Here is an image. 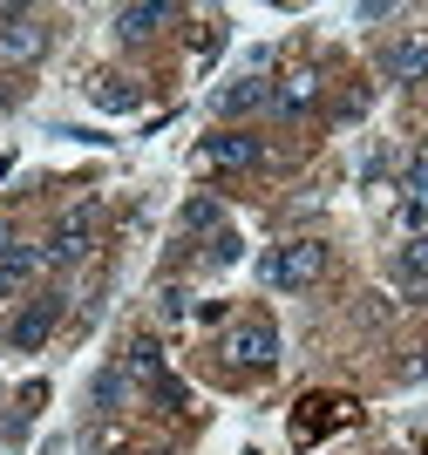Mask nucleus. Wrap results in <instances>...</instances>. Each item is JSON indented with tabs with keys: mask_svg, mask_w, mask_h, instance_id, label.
<instances>
[{
	"mask_svg": "<svg viewBox=\"0 0 428 455\" xmlns=\"http://www.w3.org/2000/svg\"><path fill=\"white\" fill-rule=\"evenodd\" d=\"M394 279L415 285V292H428V231H415L408 245H401V259H394Z\"/></svg>",
	"mask_w": 428,
	"mask_h": 455,
	"instance_id": "f8f14e48",
	"label": "nucleus"
},
{
	"mask_svg": "<svg viewBox=\"0 0 428 455\" xmlns=\"http://www.w3.org/2000/svg\"><path fill=\"white\" fill-rule=\"evenodd\" d=\"M95 102L102 109H136V89H123V76H102L95 82Z\"/></svg>",
	"mask_w": 428,
	"mask_h": 455,
	"instance_id": "2eb2a0df",
	"label": "nucleus"
},
{
	"mask_svg": "<svg viewBox=\"0 0 428 455\" xmlns=\"http://www.w3.org/2000/svg\"><path fill=\"white\" fill-rule=\"evenodd\" d=\"M61 326V292H41V299L20 306V320L7 326V340L20 347V354H35V347H48V333Z\"/></svg>",
	"mask_w": 428,
	"mask_h": 455,
	"instance_id": "f03ea898",
	"label": "nucleus"
},
{
	"mask_svg": "<svg viewBox=\"0 0 428 455\" xmlns=\"http://www.w3.org/2000/svg\"><path fill=\"white\" fill-rule=\"evenodd\" d=\"M381 76L388 82H401V89H415V82H428V35H401L381 55Z\"/></svg>",
	"mask_w": 428,
	"mask_h": 455,
	"instance_id": "423d86ee",
	"label": "nucleus"
},
{
	"mask_svg": "<svg viewBox=\"0 0 428 455\" xmlns=\"http://www.w3.org/2000/svg\"><path fill=\"white\" fill-rule=\"evenodd\" d=\"M82 259H89V211H75V218L55 225V238H48V251H41V266L69 272V266H82Z\"/></svg>",
	"mask_w": 428,
	"mask_h": 455,
	"instance_id": "39448f33",
	"label": "nucleus"
},
{
	"mask_svg": "<svg viewBox=\"0 0 428 455\" xmlns=\"http://www.w3.org/2000/svg\"><path fill=\"white\" fill-rule=\"evenodd\" d=\"M211 266H231V259H238V238H231V231H218V238H211V251H205Z\"/></svg>",
	"mask_w": 428,
	"mask_h": 455,
	"instance_id": "f3484780",
	"label": "nucleus"
},
{
	"mask_svg": "<svg viewBox=\"0 0 428 455\" xmlns=\"http://www.w3.org/2000/svg\"><path fill=\"white\" fill-rule=\"evenodd\" d=\"M164 20H170L164 0H149V7H116V35H123V41H143V35H157Z\"/></svg>",
	"mask_w": 428,
	"mask_h": 455,
	"instance_id": "9d476101",
	"label": "nucleus"
},
{
	"mask_svg": "<svg viewBox=\"0 0 428 455\" xmlns=\"http://www.w3.org/2000/svg\"><path fill=\"white\" fill-rule=\"evenodd\" d=\"M265 102H272V82H265V76H238L231 89H218L224 116H252V109H265Z\"/></svg>",
	"mask_w": 428,
	"mask_h": 455,
	"instance_id": "6e6552de",
	"label": "nucleus"
},
{
	"mask_svg": "<svg viewBox=\"0 0 428 455\" xmlns=\"http://www.w3.org/2000/svg\"><path fill=\"white\" fill-rule=\"evenodd\" d=\"M7 245H14V231H7V225H0V251H7Z\"/></svg>",
	"mask_w": 428,
	"mask_h": 455,
	"instance_id": "6ab92c4d",
	"label": "nucleus"
},
{
	"mask_svg": "<svg viewBox=\"0 0 428 455\" xmlns=\"http://www.w3.org/2000/svg\"><path fill=\"white\" fill-rule=\"evenodd\" d=\"M130 387H136V374H130V367H102V374H95V387H89V401L102 408V415H116V408L130 401Z\"/></svg>",
	"mask_w": 428,
	"mask_h": 455,
	"instance_id": "9b49d317",
	"label": "nucleus"
},
{
	"mask_svg": "<svg viewBox=\"0 0 428 455\" xmlns=\"http://www.w3.org/2000/svg\"><path fill=\"white\" fill-rule=\"evenodd\" d=\"M177 225H184L190 238H218V231H224V204H218V197H190Z\"/></svg>",
	"mask_w": 428,
	"mask_h": 455,
	"instance_id": "ddd939ff",
	"label": "nucleus"
},
{
	"mask_svg": "<svg viewBox=\"0 0 428 455\" xmlns=\"http://www.w3.org/2000/svg\"><path fill=\"white\" fill-rule=\"evenodd\" d=\"M224 354L245 361V367H272V361H279V326H272V320H238V326H231V340H224Z\"/></svg>",
	"mask_w": 428,
	"mask_h": 455,
	"instance_id": "7ed1b4c3",
	"label": "nucleus"
},
{
	"mask_svg": "<svg viewBox=\"0 0 428 455\" xmlns=\"http://www.w3.org/2000/svg\"><path fill=\"white\" fill-rule=\"evenodd\" d=\"M48 48L41 14H0V61H35Z\"/></svg>",
	"mask_w": 428,
	"mask_h": 455,
	"instance_id": "20e7f679",
	"label": "nucleus"
},
{
	"mask_svg": "<svg viewBox=\"0 0 428 455\" xmlns=\"http://www.w3.org/2000/svg\"><path fill=\"white\" fill-rule=\"evenodd\" d=\"M7 102H14V89H0V109H7Z\"/></svg>",
	"mask_w": 428,
	"mask_h": 455,
	"instance_id": "aec40b11",
	"label": "nucleus"
},
{
	"mask_svg": "<svg viewBox=\"0 0 428 455\" xmlns=\"http://www.w3.org/2000/svg\"><path fill=\"white\" fill-rule=\"evenodd\" d=\"M306 102H313V76H293L286 89H272V109H286V116H299Z\"/></svg>",
	"mask_w": 428,
	"mask_h": 455,
	"instance_id": "4468645a",
	"label": "nucleus"
},
{
	"mask_svg": "<svg viewBox=\"0 0 428 455\" xmlns=\"http://www.w3.org/2000/svg\"><path fill=\"white\" fill-rule=\"evenodd\" d=\"M123 367H130V374H149V380H157V374H164V354H157V340H136Z\"/></svg>",
	"mask_w": 428,
	"mask_h": 455,
	"instance_id": "dca6fc26",
	"label": "nucleus"
},
{
	"mask_svg": "<svg viewBox=\"0 0 428 455\" xmlns=\"http://www.w3.org/2000/svg\"><path fill=\"white\" fill-rule=\"evenodd\" d=\"M259 272H265V285H272V292H306V285L327 272V245H319V238H293V245H272Z\"/></svg>",
	"mask_w": 428,
	"mask_h": 455,
	"instance_id": "f257e3e1",
	"label": "nucleus"
},
{
	"mask_svg": "<svg viewBox=\"0 0 428 455\" xmlns=\"http://www.w3.org/2000/svg\"><path fill=\"white\" fill-rule=\"evenodd\" d=\"M211 164V171H252L259 164V136H238V130H224V136H205V150H198Z\"/></svg>",
	"mask_w": 428,
	"mask_h": 455,
	"instance_id": "0eeeda50",
	"label": "nucleus"
},
{
	"mask_svg": "<svg viewBox=\"0 0 428 455\" xmlns=\"http://www.w3.org/2000/svg\"><path fill=\"white\" fill-rule=\"evenodd\" d=\"M35 266H41V251H35V245H7V251H0V306H7L20 285L35 279Z\"/></svg>",
	"mask_w": 428,
	"mask_h": 455,
	"instance_id": "1a4fd4ad",
	"label": "nucleus"
},
{
	"mask_svg": "<svg viewBox=\"0 0 428 455\" xmlns=\"http://www.w3.org/2000/svg\"><path fill=\"white\" fill-rule=\"evenodd\" d=\"M184 313H190V292H184V285H170V292H164V320H184Z\"/></svg>",
	"mask_w": 428,
	"mask_h": 455,
	"instance_id": "a211bd4d",
	"label": "nucleus"
}]
</instances>
